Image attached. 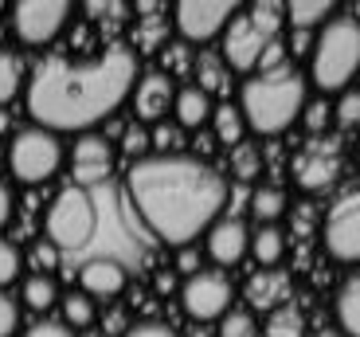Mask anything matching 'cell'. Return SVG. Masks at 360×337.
Segmentation results:
<instances>
[{"label": "cell", "instance_id": "46", "mask_svg": "<svg viewBox=\"0 0 360 337\" xmlns=\"http://www.w3.org/2000/svg\"><path fill=\"white\" fill-rule=\"evenodd\" d=\"M314 337H337V333H314Z\"/></svg>", "mask_w": 360, "mask_h": 337}, {"label": "cell", "instance_id": "4", "mask_svg": "<svg viewBox=\"0 0 360 337\" xmlns=\"http://www.w3.org/2000/svg\"><path fill=\"white\" fill-rule=\"evenodd\" d=\"M98 212H102V184L98 189H63L47 208V239L59 247V255L86 263L98 236Z\"/></svg>", "mask_w": 360, "mask_h": 337}, {"label": "cell", "instance_id": "38", "mask_svg": "<svg viewBox=\"0 0 360 337\" xmlns=\"http://www.w3.org/2000/svg\"><path fill=\"white\" fill-rule=\"evenodd\" d=\"M149 146H157L161 153H176V146H180V129H172V126H157L153 134H149Z\"/></svg>", "mask_w": 360, "mask_h": 337}, {"label": "cell", "instance_id": "36", "mask_svg": "<svg viewBox=\"0 0 360 337\" xmlns=\"http://www.w3.org/2000/svg\"><path fill=\"white\" fill-rule=\"evenodd\" d=\"M122 149H126L134 161H141V157L149 153V129L145 126H126V134H122Z\"/></svg>", "mask_w": 360, "mask_h": 337}, {"label": "cell", "instance_id": "18", "mask_svg": "<svg viewBox=\"0 0 360 337\" xmlns=\"http://www.w3.org/2000/svg\"><path fill=\"white\" fill-rule=\"evenodd\" d=\"M192 71H196V87L207 98H212V94H227V87H231V71H227V63L216 51H204Z\"/></svg>", "mask_w": 360, "mask_h": 337}, {"label": "cell", "instance_id": "17", "mask_svg": "<svg viewBox=\"0 0 360 337\" xmlns=\"http://www.w3.org/2000/svg\"><path fill=\"white\" fill-rule=\"evenodd\" d=\"M212 98H207L200 87H180L176 98H172V114H176V126L184 129H204L212 122Z\"/></svg>", "mask_w": 360, "mask_h": 337}, {"label": "cell", "instance_id": "39", "mask_svg": "<svg viewBox=\"0 0 360 337\" xmlns=\"http://www.w3.org/2000/svg\"><path fill=\"white\" fill-rule=\"evenodd\" d=\"M196 271H204V267H200V251L192 243H184L176 251V274H184V279H188V274H196Z\"/></svg>", "mask_w": 360, "mask_h": 337}, {"label": "cell", "instance_id": "10", "mask_svg": "<svg viewBox=\"0 0 360 337\" xmlns=\"http://www.w3.org/2000/svg\"><path fill=\"white\" fill-rule=\"evenodd\" d=\"M325 247L341 263L360 259V192H345L325 216Z\"/></svg>", "mask_w": 360, "mask_h": 337}, {"label": "cell", "instance_id": "5", "mask_svg": "<svg viewBox=\"0 0 360 337\" xmlns=\"http://www.w3.org/2000/svg\"><path fill=\"white\" fill-rule=\"evenodd\" d=\"M360 71V20L356 16H329L321 36L309 47V75L317 91H349L352 75Z\"/></svg>", "mask_w": 360, "mask_h": 337}, {"label": "cell", "instance_id": "26", "mask_svg": "<svg viewBox=\"0 0 360 337\" xmlns=\"http://www.w3.org/2000/svg\"><path fill=\"white\" fill-rule=\"evenodd\" d=\"M20 91H24V63H20V55L0 51V110L8 106Z\"/></svg>", "mask_w": 360, "mask_h": 337}, {"label": "cell", "instance_id": "40", "mask_svg": "<svg viewBox=\"0 0 360 337\" xmlns=\"http://www.w3.org/2000/svg\"><path fill=\"white\" fill-rule=\"evenodd\" d=\"M24 337H75V333H71V326H63V322H36Z\"/></svg>", "mask_w": 360, "mask_h": 337}, {"label": "cell", "instance_id": "44", "mask_svg": "<svg viewBox=\"0 0 360 337\" xmlns=\"http://www.w3.org/2000/svg\"><path fill=\"white\" fill-rule=\"evenodd\" d=\"M157 291H161V294H169V291H176V279H172V274H169V271H165V274H157Z\"/></svg>", "mask_w": 360, "mask_h": 337}, {"label": "cell", "instance_id": "42", "mask_svg": "<svg viewBox=\"0 0 360 337\" xmlns=\"http://www.w3.org/2000/svg\"><path fill=\"white\" fill-rule=\"evenodd\" d=\"M161 51H165V67H169V71H184V67H188V51L180 44H169V47H161Z\"/></svg>", "mask_w": 360, "mask_h": 337}, {"label": "cell", "instance_id": "8", "mask_svg": "<svg viewBox=\"0 0 360 337\" xmlns=\"http://www.w3.org/2000/svg\"><path fill=\"white\" fill-rule=\"evenodd\" d=\"M231 298L235 291L224 271H196L180 286V306L192 322H219L231 310Z\"/></svg>", "mask_w": 360, "mask_h": 337}, {"label": "cell", "instance_id": "35", "mask_svg": "<svg viewBox=\"0 0 360 337\" xmlns=\"http://www.w3.org/2000/svg\"><path fill=\"white\" fill-rule=\"evenodd\" d=\"M302 122H306V126L314 129V134H321V129L329 126V122H333V106H329L325 98L306 102V110H302Z\"/></svg>", "mask_w": 360, "mask_h": 337}, {"label": "cell", "instance_id": "11", "mask_svg": "<svg viewBox=\"0 0 360 337\" xmlns=\"http://www.w3.org/2000/svg\"><path fill=\"white\" fill-rule=\"evenodd\" d=\"M172 16H176V32L188 44H207V39L227 32L235 4H224V0H184V4H176Z\"/></svg>", "mask_w": 360, "mask_h": 337}, {"label": "cell", "instance_id": "1", "mask_svg": "<svg viewBox=\"0 0 360 337\" xmlns=\"http://www.w3.org/2000/svg\"><path fill=\"white\" fill-rule=\"evenodd\" d=\"M137 82L134 47L110 44L94 59H63L51 55L36 67L27 82V114L39 129L51 134H86L129 98Z\"/></svg>", "mask_w": 360, "mask_h": 337}, {"label": "cell", "instance_id": "27", "mask_svg": "<svg viewBox=\"0 0 360 337\" xmlns=\"http://www.w3.org/2000/svg\"><path fill=\"white\" fill-rule=\"evenodd\" d=\"M282 294H286V279H282V274H270V271H262L259 279H251V286H247L251 306H274V302H286Z\"/></svg>", "mask_w": 360, "mask_h": 337}, {"label": "cell", "instance_id": "7", "mask_svg": "<svg viewBox=\"0 0 360 337\" xmlns=\"http://www.w3.org/2000/svg\"><path fill=\"white\" fill-rule=\"evenodd\" d=\"M63 165V146L51 129H39V126H27L12 137L8 146V173L16 177L20 184H44L59 173Z\"/></svg>", "mask_w": 360, "mask_h": 337}, {"label": "cell", "instance_id": "24", "mask_svg": "<svg viewBox=\"0 0 360 337\" xmlns=\"http://www.w3.org/2000/svg\"><path fill=\"white\" fill-rule=\"evenodd\" d=\"M251 251H255V259H259L262 267H274L282 259V251H286V236H282L274 224H262V228L251 236Z\"/></svg>", "mask_w": 360, "mask_h": 337}, {"label": "cell", "instance_id": "12", "mask_svg": "<svg viewBox=\"0 0 360 337\" xmlns=\"http://www.w3.org/2000/svg\"><path fill=\"white\" fill-rule=\"evenodd\" d=\"M341 177V149L337 141L321 137V141H309L302 153L294 157V181L306 192H321Z\"/></svg>", "mask_w": 360, "mask_h": 337}, {"label": "cell", "instance_id": "16", "mask_svg": "<svg viewBox=\"0 0 360 337\" xmlns=\"http://www.w3.org/2000/svg\"><path fill=\"white\" fill-rule=\"evenodd\" d=\"M126 271L117 259H86L79 267V283H82V294L86 298H117V294L126 291Z\"/></svg>", "mask_w": 360, "mask_h": 337}, {"label": "cell", "instance_id": "45", "mask_svg": "<svg viewBox=\"0 0 360 337\" xmlns=\"http://www.w3.org/2000/svg\"><path fill=\"white\" fill-rule=\"evenodd\" d=\"M0 134H8V114L0 110Z\"/></svg>", "mask_w": 360, "mask_h": 337}, {"label": "cell", "instance_id": "23", "mask_svg": "<svg viewBox=\"0 0 360 337\" xmlns=\"http://www.w3.org/2000/svg\"><path fill=\"white\" fill-rule=\"evenodd\" d=\"M337 322L349 337H360V274L349 279L337 294Z\"/></svg>", "mask_w": 360, "mask_h": 337}, {"label": "cell", "instance_id": "34", "mask_svg": "<svg viewBox=\"0 0 360 337\" xmlns=\"http://www.w3.org/2000/svg\"><path fill=\"white\" fill-rule=\"evenodd\" d=\"M333 118L341 122L345 129L360 126V91H341V98H337V106H333Z\"/></svg>", "mask_w": 360, "mask_h": 337}, {"label": "cell", "instance_id": "2", "mask_svg": "<svg viewBox=\"0 0 360 337\" xmlns=\"http://www.w3.org/2000/svg\"><path fill=\"white\" fill-rule=\"evenodd\" d=\"M126 196L149 236L184 247L219 220L227 181L192 153H157L129 165Z\"/></svg>", "mask_w": 360, "mask_h": 337}, {"label": "cell", "instance_id": "29", "mask_svg": "<svg viewBox=\"0 0 360 337\" xmlns=\"http://www.w3.org/2000/svg\"><path fill=\"white\" fill-rule=\"evenodd\" d=\"M27 263H32V274H51L55 267L63 263V255H59V247L51 239H36L32 251H27Z\"/></svg>", "mask_w": 360, "mask_h": 337}, {"label": "cell", "instance_id": "43", "mask_svg": "<svg viewBox=\"0 0 360 337\" xmlns=\"http://www.w3.org/2000/svg\"><path fill=\"white\" fill-rule=\"evenodd\" d=\"M12 212H16V196H12V189L4 181H0V228L12 220Z\"/></svg>", "mask_w": 360, "mask_h": 337}, {"label": "cell", "instance_id": "25", "mask_svg": "<svg viewBox=\"0 0 360 337\" xmlns=\"http://www.w3.org/2000/svg\"><path fill=\"white\" fill-rule=\"evenodd\" d=\"M306 333V318H302V310H297L294 302H286V306H274L266 318V337H302Z\"/></svg>", "mask_w": 360, "mask_h": 337}, {"label": "cell", "instance_id": "13", "mask_svg": "<svg viewBox=\"0 0 360 337\" xmlns=\"http://www.w3.org/2000/svg\"><path fill=\"white\" fill-rule=\"evenodd\" d=\"M71 169H75V184L79 189L110 184V169H114V149H110V141H102L94 134H82L75 153H71Z\"/></svg>", "mask_w": 360, "mask_h": 337}, {"label": "cell", "instance_id": "31", "mask_svg": "<svg viewBox=\"0 0 360 337\" xmlns=\"http://www.w3.org/2000/svg\"><path fill=\"white\" fill-rule=\"evenodd\" d=\"M219 337H259V326L247 310H227L219 318Z\"/></svg>", "mask_w": 360, "mask_h": 337}, {"label": "cell", "instance_id": "30", "mask_svg": "<svg viewBox=\"0 0 360 337\" xmlns=\"http://www.w3.org/2000/svg\"><path fill=\"white\" fill-rule=\"evenodd\" d=\"M63 326H90V322H94V298H86V294H67L63 298Z\"/></svg>", "mask_w": 360, "mask_h": 337}, {"label": "cell", "instance_id": "37", "mask_svg": "<svg viewBox=\"0 0 360 337\" xmlns=\"http://www.w3.org/2000/svg\"><path fill=\"white\" fill-rule=\"evenodd\" d=\"M20 326V302L0 291V337H12Z\"/></svg>", "mask_w": 360, "mask_h": 337}, {"label": "cell", "instance_id": "33", "mask_svg": "<svg viewBox=\"0 0 360 337\" xmlns=\"http://www.w3.org/2000/svg\"><path fill=\"white\" fill-rule=\"evenodd\" d=\"M259 146H235V157H231V169L239 181H255L259 177Z\"/></svg>", "mask_w": 360, "mask_h": 337}, {"label": "cell", "instance_id": "32", "mask_svg": "<svg viewBox=\"0 0 360 337\" xmlns=\"http://www.w3.org/2000/svg\"><path fill=\"white\" fill-rule=\"evenodd\" d=\"M24 271V255H20V247L12 239H0V286H8L20 279Z\"/></svg>", "mask_w": 360, "mask_h": 337}, {"label": "cell", "instance_id": "28", "mask_svg": "<svg viewBox=\"0 0 360 337\" xmlns=\"http://www.w3.org/2000/svg\"><path fill=\"white\" fill-rule=\"evenodd\" d=\"M165 32H169L165 20H141V24L134 27V47H137V51H161V47H165Z\"/></svg>", "mask_w": 360, "mask_h": 337}, {"label": "cell", "instance_id": "41", "mask_svg": "<svg viewBox=\"0 0 360 337\" xmlns=\"http://www.w3.org/2000/svg\"><path fill=\"white\" fill-rule=\"evenodd\" d=\"M126 337H176L165 322H137L134 329H126Z\"/></svg>", "mask_w": 360, "mask_h": 337}, {"label": "cell", "instance_id": "14", "mask_svg": "<svg viewBox=\"0 0 360 337\" xmlns=\"http://www.w3.org/2000/svg\"><path fill=\"white\" fill-rule=\"evenodd\" d=\"M204 236H207V255L216 259L219 267H235L251 251V231H247L243 220H235V216H219Z\"/></svg>", "mask_w": 360, "mask_h": 337}, {"label": "cell", "instance_id": "21", "mask_svg": "<svg viewBox=\"0 0 360 337\" xmlns=\"http://www.w3.org/2000/svg\"><path fill=\"white\" fill-rule=\"evenodd\" d=\"M282 12H286V20L297 32H309V27H321L325 20L333 16V4L329 0H290Z\"/></svg>", "mask_w": 360, "mask_h": 337}, {"label": "cell", "instance_id": "22", "mask_svg": "<svg viewBox=\"0 0 360 337\" xmlns=\"http://www.w3.org/2000/svg\"><path fill=\"white\" fill-rule=\"evenodd\" d=\"M243 114H239V106H231V102H224V106L212 110V134H216V141H224V146H243Z\"/></svg>", "mask_w": 360, "mask_h": 337}, {"label": "cell", "instance_id": "19", "mask_svg": "<svg viewBox=\"0 0 360 337\" xmlns=\"http://www.w3.org/2000/svg\"><path fill=\"white\" fill-rule=\"evenodd\" d=\"M20 302H24L27 310H51L55 302H59V286H55L51 274H27L24 286H20Z\"/></svg>", "mask_w": 360, "mask_h": 337}, {"label": "cell", "instance_id": "6", "mask_svg": "<svg viewBox=\"0 0 360 337\" xmlns=\"http://www.w3.org/2000/svg\"><path fill=\"white\" fill-rule=\"evenodd\" d=\"M282 8L278 4H255L247 12H235L231 24L224 32V47L219 59L227 63V71H255L262 67L266 51L278 44V27H282Z\"/></svg>", "mask_w": 360, "mask_h": 337}, {"label": "cell", "instance_id": "3", "mask_svg": "<svg viewBox=\"0 0 360 337\" xmlns=\"http://www.w3.org/2000/svg\"><path fill=\"white\" fill-rule=\"evenodd\" d=\"M302 110H306V75L290 63L251 75L239 91V114L262 137L290 129L294 118H302Z\"/></svg>", "mask_w": 360, "mask_h": 337}, {"label": "cell", "instance_id": "9", "mask_svg": "<svg viewBox=\"0 0 360 337\" xmlns=\"http://www.w3.org/2000/svg\"><path fill=\"white\" fill-rule=\"evenodd\" d=\"M67 16H71V4H67V0H20V4H12L16 39L27 47L51 44V39L67 27Z\"/></svg>", "mask_w": 360, "mask_h": 337}, {"label": "cell", "instance_id": "15", "mask_svg": "<svg viewBox=\"0 0 360 337\" xmlns=\"http://www.w3.org/2000/svg\"><path fill=\"white\" fill-rule=\"evenodd\" d=\"M172 98H176V82L165 71L141 75L134 87V110L141 122H161L165 114H172Z\"/></svg>", "mask_w": 360, "mask_h": 337}, {"label": "cell", "instance_id": "20", "mask_svg": "<svg viewBox=\"0 0 360 337\" xmlns=\"http://www.w3.org/2000/svg\"><path fill=\"white\" fill-rule=\"evenodd\" d=\"M286 208H290L286 189H278V184H259V189L251 192V216L259 220V224H274Z\"/></svg>", "mask_w": 360, "mask_h": 337}]
</instances>
